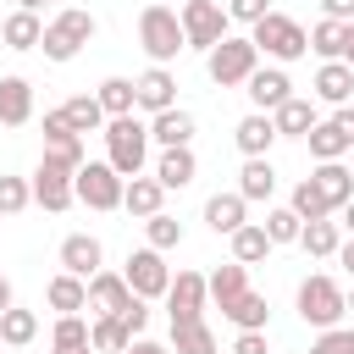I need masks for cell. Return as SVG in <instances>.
Here are the masks:
<instances>
[{
	"label": "cell",
	"mask_w": 354,
	"mask_h": 354,
	"mask_svg": "<svg viewBox=\"0 0 354 354\" xmlns=\"http://www.w3.org/2000/svg\"><path fill=\"white\" fill-rule=\"evenodd\" d=\"M100 138H105V166L127 183V177H144V160H149V122H138V116H111L105 127H100Z\"/></svg>",
	"instance_id": "obj_1"
},
{
	"label": "cell",
	"mask_w": 354,
	"mask_h": 354,
	"mask_svg": "<svg viewBox=\"0 0 354 354\" xmlns=\"http://www.w3.org/2000/svg\"><path fill=\"white\" fill-rule=\"evenodd\" d=\"M138 44H144L149 66H166V61H177V55L188 50V44H183L177 6H160V0H149V6L138 11Z\"/></svg>",
	"instance_id": "obj_2"
},
{
	"label": "cell",
	"mask_w": 354,
	"mask_h": 354,
	"mask_svg": "<svg viewBox=\"0 0 354 354\" xmlns=\"http://www.w3.org/2000/svg\"><path fill=\"white\" fill-rule=\"evenodd\" d=\"M299 315H304V326L332 332V326L348 315V304H343V282L326 277V271H310V277L299 282Z\"/></svg>",
	"instance_id": "obj_3"
},
{
	"label": "cell",
	"mask_w": 354,
	"mask_h": 354,
	"mask_svg": "<svg viewBox=\"0 0 354 354\" xmlns=\"http://www.w3.org/2000/svg\"><path fill=\"white\" fill-rule=\"evenodd\" d=\"M249 44H254L260 55H271L277 66H288V61H299V55L310 50V33H304L293 17H282V11H266V17L249 28Z\"/></svg>",
	"instance_id": "obj_4"
},
{
	"label": "cell",
	"mask_w": 354,
	"mask_h": 354,
	"mask_svg": "<svg viewBox=\"0 0 354 354\" xmlns=\"http://www.w3.org/2000/svg\"><path fill=\"white\" fill-rule=\"evenodd\" d=\"M88 39H94V11H88V6H66V11H55V17L44 22L39 50H44L50 61H72Z\"/></svg>",
	"instance_id": "obj_5"
},
{
	"label": "cell",
	"mask_w": 354,
	"mask_h": 354,
	"mask_svg": "<svg viewBox=\"0 0 354 354\" xmlns=\"http://www.w3.org/2000/svg\"><path fill=\"white\" fill-rule=\"evenodd\" d=\"M260 66V50L249 44V39H221L216 50H205V72H210V83L216 88H238V83H249V72Z\"/></svg>",
	"instance_id": "obj_6"
},
{
	"label": "cell",
	"mask_w": 354,
	"mask_h": 354,
	"mask_svg": "<svg viewBox=\"0 0 354 354\" xmlns=\"http://www.w3.org/2000/svg\"><path fill=\"white\" fill-rule=\"evenodd\" d=\"M177 22H183V44L188 50H216L221 39H227V6H216V0H188V6H177Z\"/></svg>",
	"instance_id": "obj_7"
},
{
	"label": "cell",
	"mask_w": 354,
	"mask_h": 354,
	"mask_svg": "<svg viewBox=\"0 0 354 354\" xmlns=\"http://www.w3.org/2000/svg\"><path fill=\"white\" fill-rule=\"evenodd\" d=\"M122 177L105 166V160H83L72 171V199H83L88 210H122Z\"/></svg>",
	"instance_id": "obj_8"
},
{
	"label": "cell",
	"mask_w": 354,
	"mask_h": 354,
	"mask_svg": "<svg viewBox=\"0 0 354 354\" xmlns=\"http://www.w3.org/2000/svg\"><path fill=\"white\" fill-rule=\"evenodd\" d=\"M122 282L133 288V299H166V288H171V271H166V260H160V249H133L127 254V266H122Z\"/></svg>",
	"instance_id": "obj_9"
},
{
	"label": "cell",
	"mask_w": 354,
	"mask_h": 354,
	"mask_svg": "<svg viewBox=\"0 0 354 354\" xmlns=\"http://www.w3.org/2000/svg\"><path fill=\"white\" fill-rule=\"evenodd\" d=\"M171 105H177V77H171V66H149V72L133 77V111L160 116V111H171Z\"/></svg>",
	"instance_id": "obj_10"
},
{
	"label": "cell",
	"mask_w": 354,
	"mask_h": 354,
	"mask_svg": "<svg viewBox=\"0 0 354 354\" xmlns=\"http://www.w3.org/2000/svg\"><path fill=\"white\" fill-rule=\"evenodd\" d=\"M205 277L199 271H177L171 277V288H166V310H171V326H183V321H205Z\"/></svg>",
	"instance_id": "obj_11"
},
{
	"label": "cell",
	"mask_w": 354,
	"mask_h": 354,
	"mask_svg": "<svg viewBox=\"0 0 354 354\" xmlns=\"http://www.w3.org/2000/svg\"><path fill=\"white\" fill-rule=\"evenodd\" d=\"M33 205H44V210H72V171L66 166H55V160H39V171H33Z\"/></svg>",
	"instance_id": "obj_12"
},
{
	"label": "cell",
	"mask_w": 354,
	"mask_h": 354,
	"mask_svg": "<svg viewBox=\"0 0 354 354\" xmlns=\"http://www.w3.org/2000/svg\"><path fill=\"white\" fill-rule=\"evenodd\" d=\"M243 94H249V105H254V111H266V116H271L282 100H293V83H288V72H282V66H254V72H249V83H243Z\"/></svg>",
	"instance_id": "obj_13"
},
{
	"label": "cell",
	"mask_w": 354,
	"mask_h": 354,
	"mask_svg": "<svg viewBox=\"0 0 354 354\" xmlns=\"http://www.w3.org/2000/svg\"><path fill=\"white\" fill-rule=\"evenodd\" d=\"M44 160H55V166H66V171L83 166V138L61 122V111H44Z\"/></svg>",
	"instance_id": "obj_14"
},
{
	"label": "cell",
	"mask_w": 354,
	"mask_h": 354,
	"mask_svg": "<svg viewBox=\"0 0 354 354\" xmlns=\"http://www.w3.org/2000/svg\"><path fill=\"white\" fill-rule=\"evenodd\" d=\"M133 304V288L122 282V271H94L88 277V310L94 315H122Z\"/></svg>",
	"instance_id": "obj_15"
},
{
	"label": "cell",
	"mask_w": 354,
	"mask_h": 354,
	"mask_svg": "<svg viewBox=\"0 0 354 354\" xmlns=\"http://www.w3.org/2000/svg\"><path fill=\"white\" fill-rule=\"evenodd\" d=\"M310 183H315V194L326 199V210H343V205L354 199V171H348L343 160H321V166L310 171Z\"/></svg>",
	"instance_id": "obj_16"
},
{
	"label": "cell",
	"mask_w": 354,
	"mask_h": 354,
	"mask_svg": "<svg viewBox=\"0 0 354 354\" xmlns=\"http://www.w3.org/2000/svg\"><path fill=\"white\" fill-rule=\"evenodd\" d=\"M61 271H72V277H94V271H105V249H100V238H88V232H72L66 243H61Z\"/></svg>",
	"instance_id": "obj_17"
},
{
	"label": "cell",
	"mask_w": 354,
	"mask_h": 354,
	"mask_svg": "<svg viewBox=\"0 0 354 354\" xmlns=\"http://www.w3.org/2000/svg\"><path fill=\"white\" fill-rule=\"evenodd\" d=\"M28 122H33V83L0 77V127H28Z\"/></svg>",
	"instance_id": "obj_18"
},
{
	"label": "cell",
	"mask_w": 354,
	"mask_h": 354,
	"mask_svg": "<svg viewBox=\"0 0 354 354\" xmlns=\"http://www.w3.org/2000/svg\"><path fill=\"white\" fill-rule=\"evenodd\" d=\"M149 144H160V149H188L194 144V116L188 111H160V116H149Z\"/></svg>",
	"instance_id": "obj_19"
},
{
	"label": "cell",
	"mask_w": 354,
	"mask_h": 354,
	"mask_svg": "<svg viewBox=\"0 0 354 354\" xmlns=\"http://www.w3.org/2000/svg\"><path fill=\"white\" fill-rule=\"evenodd\" d=\"M232 144L243 149V160H260V155L277 144V127H271V116H266V111H249V116L232 127Z\"/></svg>",
	"instance_id": "obj_20"
},
{
	"label": "cell",
	"mask_w": 354,
	"mask_h": 354,
	"mask_svg": "<svg viewBox=\"0 0 354 354\" xmlns=\"http://www.w3.org/2000/svg\"><path fill=\"white\" fill-rule=\"evenodd\" d=\"M321 116H315V100H282L277 111H271V127H277V138H304L310 127H315Z\"/></svg>",
	"instance_id": "obj_21"
},
{
	"label": "cell",
	"mask_w": 354,
	"mask_h": 354,
	"mask_svg": "<svg viewBox=\"0 0 354 354\" xmlns=\"http://www.w3.org/2000/svg\"><path fill=\"white\" fill-rule=\"evenodd\" d=\"M160 205H166V188L155 177H127V188H122V210L127 216L149 221V216H160Z\"/></svg>",
	"instance_id": "obj_22"
},
{
	"label": "cell",
	"mask_w": 354,
	"mask_h": 354,
	"mask_svg": "<svg viewBox=\"0 0 354 354\" xmlns=\"http://www.w3.org/2000/svg\"><path fill=\"white\" fill-rule=\"evenodd\" d=\"M199 177V160H194V149H160V160H155V183L171 194V188H188Z\"/></svg>",
	"instance_id": "obj_23"
},
{
	"label": "cell",
	"mask_w": 354,
	"mask_h": 354,
	"mask_svg": "<svg viewBox=\"0 0 354 354\" xmlns=\"http://www.w3.org/2000/svg\"><path fill=\"white\" fill-rule=\"evenodd\" d=\"M243 205H254V199H271L277 194V166L260 155V160H243V171H238V188H232Z\"/></svg>",
	"instance_id": "obj_24"
},
{
	"label": "cell",
	"mask_w": 354,
	"mask_h": 354,
	"mask_svg": "<svg viewBox=\"0 0 354 354\" xmlns=\"http://www.w3.org/2000/svg\"><path fill=\"white\" fill-rule=\"evenodd\" d=\"M205 221H210V232L232 238V232L249 221V205H243L238 194H210V199H205Z\"/></svg>",
	"instance_id": "obj_25"
},
{
	"label": "cell",
	"mask_w": 354,
	"mask_h": 354,
	"mask_svg": "<svg viewBox=\"0 0 354 354\" xmlns=\"http://www.w3.org/2000/svg\"><path fill=\"white\" fill-rule=\"evenodd\" d=\"M205 293H210V299H216V304L227 310L232 299H243V293H249V266H238V260L216 266V271L205 277Z\"/></svg>",
	"instance_id": "obj_26"
},
{
	"label": "cell",
	"mask_w": 354,
	"mask_h": 354,
	"mask_svg": "<svg viewBox=\"0 0 354 354\" xmlns=\"http://www.w3.org/2000/svg\"><path fill=\"white\" fill-rule=\"evenodd\" d=\"M315 100L348 105V100H354V72H348L343 61H321V72H315Z\"/></svg>",
	"instance_id": "obj_27"
},
{
	"label": "cell",
	"mask_w": 354,
	"mask_h": 354,
	"mask_svg": "<svg viewBox=\"0 0 354 354\" xmlns=\"http://www.w3.org/2000/svg\"><path fill=\"white\" fill-rule=\"evenodd\" d=\"M44 299H50V310L77 315V310H88V282H83V277H72V271H61V277H50Z\"/></svg>",
	"instance_id": "obj_28"
},
{
	"label": "cell",
	"mask_w": 354,
	"mask_h": 354,
	"mask_svg": "<svg viewBox=\"0 0 354 354\" xmlns=\"http://www.w3.org/2000/svg\"><path fill=\"white\" fill-rule=\"evenodd\" d=\"M55 111H61V122H66L77 138L105 127V111H100V100H94V94H72V100H66V105H55Z\"/></svg>",
	"instance_id": "obj_29"
},
{
	"label": "cell",
	"mask_w": 354,
	"mask_h": 354,
	"mask_svg": "<svg viewBox=\"0 0 354 354\" xmlns=\"http://www.w3.org/2000/svg\"><path fill=\"white\" fill-rule=\"evenodd\" d=\"M0 39H6V50H39L44 22H39L33 11H11V17L0 22Z\"/></svg>",
	"instance_id": "obj_30"
},
{
	"label": "cell",
	"mask_w": 354,
	"mask_h": 354,
	"mask_svg": "<svg viewBox=\"0 0 354 354\" xmlns=\"http://www.w3.org/2000/svg\"><path fill=\"white\" fill-rule=\"evenodd\" d=\"M221 315H227L238 332H266V321H271V304H266V293H243V299H232Z\"/></svg>",
	"instance_id": "obj_31"
},
{
	"label": "cell",
	"mask_w": 354,
	"mask_h": 354,
	"mask_svg": "<svg viewBox=\"0 0 354 354\" xmlns=\"http://www.w3.org/2000/svg\"><path fill=\"white\" fill-rule=\"evenodd\" d=\"M299 243H304V254H315V260H332V254H337V243H343V227H337L332 216H326V221H304Z\"/></svg>",
	"instance_id": "obj_32"
},
{
	"label": "cell",
	"mask_w": 354,
	"mask_h": 354,
	"mask_svg": "<svg viewBox=\"0 0 354 354\" xmlns=\"http://www.w3.org/2000/svg\"><path fill=\"white\" fill-rule=\"evenodd\" d=\"M266 254H271V238H266V227H260V221H243V227L232 232V260H238V266H260Z\"/></svg>",
	"instance_id": "obj_33"
},
{
	"label": "cell",
	"mask_w": 354,
	"mask_h": 354,
	"mask_svg": "<svg viewBox=\"0 0 354 354\" xmlns=\"http://www.w3.org/2000/svg\"><path fill=\"white\" fill-rule=\"evenodd\" d=\"M127 343H133V332H127L116 315H94V321H88V348H94V354H122Z\"/></svg>",
	"instance_id": "obj_34"
},
{
	"label": "cell",
	"mask_w": 354,
	"mask_h": 354,
	"mask_svg": "<svg viewBox=\"0 0 354 354\" xmlns=\"http://www.w3.org/2000/svg\"><path fill=\"white\" fill-rule=\"evenodd\" d=\"M33 337H39V315L22 310V304H11V310L0 315V343H6V348H28Z\"/></svg>",
	"instance_id": "obj_35"
},
{
	"label": "cell",
	"mask_w": 354,
	"mask_h": 354,
	"mask_svg": "<svg viewBox=\"0 0 354 354\" xmlns=\"http://www.w3.org/2000/svg\"><path fill=\"white\" fill-rule=\"evenodd\" d=\"M94 100H100L105 122H111V116H133V77H105Z\"/></svg>",
	"instance_id": "obj_36"
},
{
	"label": "cell",
	"mask_w": 354,
	"mask_h": 354,
	"mask_svg": "<svg viewBox=\"0 0 354 354\" xmlns=\"http://www.w3.org/2000/svg\"><path fill=\"white\" fill-rule=\"evenodd\" d=\"M304 144H310V155H315V166L321 160H343V149H348V138L332 127V122H315L310 133H304Z\"/></svg>",
	"instance_id": "obj_37"
},
{
	"label": "cell",
	"mask_w": 354,
	"mask_h": 354,
	"mask_svg": "<svg viewBox=\"0 0 354 354\" xmlns=\"http://www.w3.org/2000/svg\"><path fill=\"white\" fill-rule=\"evenodd\" d=\"M171 348L177 354H216V332L205 321H183V326H171Z\"/></svg>",
	"instance_id": "obj_38"
},
{
	"label": "cell",
	"mask_w": 354,
	"mask_h": 354,
	"mask_svg": "<svg viewBox=\"0 0 354 354\" xmlns=\"http://www.w3.org/2000/svg\"><path fill=\"white\" fill-rule=\"evenodd\" d=\"M310 50H315L321 61H343V22L321 17V22L310 28Z\"/></svg>",
	"instance_id": "obj_39"
},
{
	"label": "cell",
	"mask_w": 354,
	"mask_h": 354,
	"mask_svg": "<svg viewBox=\"0 0 354 354\" xmlns=\"http://www.w3.org/2000/svg\"><path fill=\"white\" fill-rule=\"evenodd\" d=\"M260 227H266V238H271V249H277V243H299V232H304V221H299V216H293L288 205H277V210H266V221H260Z\"/></svg>",
	"instance_id": "obj_40"
},
{
	"label": "cell",
	"mask_w": 354,
	"mask_h": 354,
	"mask_svg": "<svg viewBox=\"0 0 354 354\" xmlns=\"http://www.w3.org/2000/svg\"><path fill=\"white\" fill-rule=\"evenodd\" d=\"M50 343H55V354H77V348H88V321H83V315H61L55 332H50Z\"/></svg>",
	"instance_id": "obj_41"
},
{
	"label": "cell",
	"mask_w": 354,
	"mask_h": 354,
	"mask_svg": "<svg viewBox=\"0 0 354 354\" xmlns=\"http://www.w3.org/2000/svg\"><path fill=\"white\" fill-rule=\"evenodd\" d=\"M288 210H293L299 221H326V216H332V210H326V199L315 194V183H310V177H304V183L293 188V199H288Z\"/></svg>",
	"instance_id": "obj_42"
},
{
	"label": "cell",
	"mask_w": 354,
	"mask_h": 354,
	"mask_svg": "<svg viewBox=\"0 0 354 354\" xmlns=\"http://www.w3.org/2000/svg\"><path fill=\"white\" fill-rule=\"evenodd\" d=\"M144 232H149V249H160V254L183 243V221H177V216H166V210H160V216H149V221H144Z\"/></svg>",
	"instance_id": "obj_43"
},
{
	"label": "cell",
	"mask_w": 354,
	"mask_h": 354,
	"mask_svg": "<svg viewBox=\"0 0 354 354\" xmlns=\"http://www.w3.org/2000/svg\"><path fill=\"white\" fill-rule=\"evenodd\" d=\"M28 205H33L28 177H0V216H17V210H28Z\"/></svg>",
	"instance_id": "obj_44"
},
{
	"label": "cell",
	"mask_w": 354,
	"mask_h": 354,
	"mask_svg": "<svg viewBox=\"0 0 354 354\" xmlns=\"http://www.w3.org/2000/svg\"><path fill=\"white\" fill-rule=\"evenodd\" d=\"M266 11H271V0H227V17H232V22H249V28H254Z\"/></svg>",
	"instance_id": "obj_45"
},
{
	"label": "cell",
	"mask_w": 354,
	"mask_h": 354,
	"mask_svg": "<svg viewBox=\"0 0 354 354\" xmlns=\"http://www.w3.org/2000/svg\"><path fill=\"white\" fill-rule=\"evenodd\" d=\"M310 354H354V348H348V332L332 326V332H321V337L310 343Z\"/></svg>",
	"instance_id": "obj_46"
},
{
	"label": "cell",
	"mask_w": 354,
	"mask_h": 354,
	"mask_svg": "<svg viewBox=\"0 0 354 354\" xmlns=\"http://www.w3.org/2000/svg\"><path fill=\"white\" fill-rule=\"evenodd\" d=\"M116 321H122V326H127V332H133V337H138V332H144V326H149V304H144V299H133V304H127V310H122V315H116Z\"/></svg>",
	"instance_id": "obj_47"
},
{
	"label": "cell",
	"mask_w": 354,
	"mask_h": 354,
	"mask_svg": "<svg viewBox=\"0 0 354 354\" xmlns=\"http://www.w3.org/2000/svg\"><path fill=\"white\" fill-rule=\"evenodd\" d=\"M232 354H271L266 348V332H238L232 337Z\"/></svg>",
	"instance_id": "obj_48"
},
{
	"label": "cell",
	"mask_w": 354,
	"mask_h": 354,
	"mask_svg": "<svg viewBox=\"0 0 354 354\" xmlns=\"http://www.w3.org/2000/svg\"><path fill=\"white\" fill-rule=\"evenodd\" d=\"M326 122H332V127H337V133L348 138V149H354V105H337V111H332Z\"/></svg>",
	"instance_id": "obj_49"
},
{
	"label": "cell",
	"mask_w": 354,
	"mask_h": 354,
	"mask_svg": "<svg viewBox=\"0 0 354 354\" xmlns=\"http://www.w3.org/2000/svg\"><path fill=\"white\" fill-rule=\"evenodd\" d=\"M321 11H326L332 22H354V0H321Z\"/></svg>",
	"instance_id": "obj_50"
},
{
	"label": "cell",
	"mask_w": 354,
	"mask_h": 354,
	"mask_svg": "<svg viewBox=\"0 0 354 354\" xmlns=\"http://www.w3.org/2000/svg\"><path fill=\"white\" fill-rule=\"evenodd\" d=\"M122 354H171V348H166V343H155V337H133Z\"/></svg>",
	"instance_id": "obj_51"
},
{
	"label": "cell",
	"mask_w": 354,
	"mask_h": 354,
	"mask_svg": "<svg viewBox=\"0 0 354 354\" xmlns=\"http://www.w3.org/2000/svg\"><path fill=\"white\" fill-rule=\"evenodd\" d=\"M343 66L354 72V22H343Z\"/></svg>",
	"instance_id": "obj_52"
},
{
	"label": "cell",
	"mask_w": 354,
	"mask_h": 354,
	"mask_svg": "<svg viewBox=\"0 0 354 354\" xmlns=\"http://www.w3.org/2000/svg\"><path fill=\"white\" fill-rule=\"evenodd\" d=\"M337 266L354 277V238H348V243H337Z\"/></svg>",
	"instance_id": "obj_53"
},
{
	"label": "cell",
	"mask_w": 354,
	"mask_h": 354,
	"mask_svg": "<svg viewBox=\"0 0 354 354\" xmlns=\"http://www.w3.org/2000/svg\"><path fill=\"white\" fill-rule=\"evenodd\" d=\"M11 310V282H6V271H0V315Z\"/></svg>",
	"instance_id": "obj_54"
},
{
	"label": "cell",
	"mask_w": 354,
	"mask_h": 354,
	"mask_svg": "<svg viewBox=\"0 0 354 354\" xmlns=\"http://www.w3.org/2000/svg\"><path fill=\"white\" fill-rule=\"evenodd\" d=\"M44 6H50V0H17V11H33V17H39Z\"/></svg>",
	"instance_id": "obj_55"
},
{
	"label": "cell",
	"mask_w": 354,
	"mask_h": 354,
	"mask_svg": "<svg viewBox=\"0 0 354 354\" xmlns=\"http://www.w3.org/2000/svg\"><path fill=\"white\" fill-rule=\"evenodd\" d=\"M337 227H348V238H354V199L343 205V221H337Z\"/></svg>",
	"instance_id": "obj_56"
},
{
	"label": "cell",
	"mask_w": 354,
	"mask_h": 354,
	"mask_svg": "<svg viewBox=\"0 0 354 354\" xmlns=\"http://www.w3.org/2000/svg\"><path fill=\"white\" fill-rule=\"evenodd\" d=\"M343 304H348V310H354V288H348V293H343Z\"/></svg>",
	"instance_id": "obj_57"
},
{
	"label": "cell",
	"mask_w": 354,
	"mask_h": 354,
	"mask_svg": "<svg viewBox=\"0 0 354 354\" xmlns=\"http://www.w3.org/2000/svg\"><path fill=\"white\" fill-rule=\"evenodd\" d=\"M348 348H354V326H348Z\"/></svg>",
	"instance_id": "obj_58"
},
{
	"label": "cell",
	"mask_w": 354,
	"mask_h": 354,
	"mask_svg": "<svg viewBox=\"0 0 354 354\" xmlns=\"http://www.w3.org/2000/svg\"><path fill=\"white\" fill-rule=\"evenodd\" d=\"M77 354H94V348H77Z\"/></svg>",
	"instance_id": "obj_59"
},
{
	"label": "cell",
	"mask_w": 354,
	"mask_h": 354,
	"mask_svg": "<svg viewBox=\"0 0 354 354\" xmlns=\"http://www.w3.org/2000/svg\"><path fill=\"white\" fill-rule=\"evenodd\" d=\"M177 6H188V0H177Z\"/></svg>",
	"instance_id": "obj_60"
},
{
	"label": "cell",
	"mask_w": 354,
	"mask_h": 354,
	"mask_svg": "<svg viewBox=\"0 0 354 354\" xmlns=\"http://www.w3.org/2000/svg\"><path fill=\"white\" fill-rule=\"evenodd\" d=\"M72 6H77V0H72Z\"/></svg>",
	"instance_id": "obj_61"
}]
</instances>
